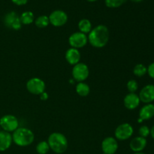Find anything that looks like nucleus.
Segmentation results:
<instances>
[{
  "label": "nucleus",
  "instance_id": "16",
  "mask_svg": "<svg viewBox=\"0 0 154 154\" xmlns=\"http://www.w3.org/2000/svg\"><path fill=\"white\" fill-rule=\"evenodd\" d=\"M66 60L68 63L72 66H75V65L79 63L80 60H81V54L78 49L76 48H71L67 50L66 52Z\"/></svg>",
  "mask_w": 154,
  "mask_h": 154
},
{
  "label": "nucleus",
  "instance_id": "1",
  "mask_svg": "<svg viewBox=\"0 0 154 154\" xmlns=\"http://www.w3.org/2000/svg\"><path fill=\"white\" fill-rule=\"evenodd\" d=\"M110 32L108 27L105 25H98L92 29L89 33L88 42L96 48H104L109 40Z\"/></svg>",
  "mask_w": 154,
  "mask_h": 154
},
{
  "label": "nucleus",
  "instance_id": "28",
  "mask_svg": "<svg viewBox=\"0 0 154 154\" xmlns=\"http://www.w3.org/2000/svg\"><path fill=\"white\" fill-rule=\"evenodd\" d=\"M11 1L17 5H24L28 2V0H11Z\"/></svg>",
  "mask_w": 154,
  "mask_h": 154
},
{
  "label": "nucleus",
  "instance_id": "22",
  "mask_svg": "<svg viewBox=\"0 0 154 154\" xmlns=\"http://www.w3.org/2000/svg\"><path fill=\"white\" fill-rule=\"evenodd\" d=\"M51 150L48 141H40L36 146V151L38 154H47Z\"/></svg>",
  "mask_w": 154,
  "mask_h": 154
},
{
  "label": "nucleus",
  "instance_id": "24",
  "mask_svg": "<svg viewBox=\"0 0 154 154\" xmlns=\"http://www.w3.org/2000/svg\"><path fill=\"white\" fill-rule=\"evenodd\" d=\"M126 2V0H105V5L107 7L111 8H119Z\"/></svg>",
  "mask_w": 154,
  "mask_h": 154
},
{
  "label": "nucleus",
  "instance_id": "32",
  "mask_svg": "<svg viewBox=\"0 0 154 154\" xmlns=\"http://www.w3.org/2000/svg\"><path fill=\"white\" fill-rule=\"evenodd\" d=\"M134 154H145V153H142V152H139V153H135Z\"/></svg>",
  "mask_w": 154,
  "mask_h": 154
},
{
  "label": "nucleus",
  "instance_id": "7",
  "mask_svg": "<svg viewBox=\"0 0 154 154\" xmlns=\"http://www.w3.org/2000/svg\"><path fill=\"white\" fill-rule=\"evenodd\" d=\"M134 129L132 125L129 123H125L119 125L115 129L114 135L117 140L120 141H125L129 139L133 135Z\"/></svg>",
  "mask_w": 154,
  "mask_h": 154
},
{
  "label": "nucleus",
  "instance_id": "17",
  "mask_svg": "<svg viewBox=\"0 0 154 154\" xmlns=\"http://www.w3.org/2000/svg\"><path fill=\"white\" fill-rule=\"evenodd\" d=\"M154 116V105L149 103L143 106L139 111V118L144 121L151 119Z\"/></svg>",
  "mask_w": 154,
  "mask_h": 154
},
{
  "label": "nucleus",
  "instance_id": "27",
  "mask_svg": "<svg viewBox=\"0 0 154 154\" xmlns=\"http://www.w3.org/2000/svg\"><path fill=\"white\" fill-rule=\"evenodd\" d=\"M147 73H148L149 76L151 78L154 79V62L153 63L150 65L147 68Z\"/></svg>",
  "mask_w": 154,
  "mask_h": 154
},
{
  "label": "nucleus",
  "instance_id": "4",
  "mask_svg": "<svg viewBox=\"0 0 154 154\" xmlns=\"http://www.w3.org/2000/svg\"><path fill=\"white\" fill-rule=\"evenodd\" d=\"M0 126L3 131L11 133L19 127V121L15 116L6 114L0 119Z\"/></svg>",
  "mask_w": 154,
  "mask_h": 154
},
{
  "label": "nucleus",
  "instance_id": "19",
  "mask_svg": "<svg viewBox=\"0 0 154 154\" xmlns=\"http://www.w3.org/2000/svg\"><path fill=\"white\" fill-rule=\"evenodd\" d=\"M78 29L80 32L87 35L92 30V23L88 19H82L78 23Z\"/></svg>",
  "mask_w": 154,
  "mask_h": 154
},
{
  "label": "nucleus",
  "instance_id": "5",
  "mask_svg": "<svg viewBox=\"0 0 154 154\" xmlns=\"http://www.w3.org/2000/svg\"><path fill=\"white\" fill-rule=\"evenodd\" d=\"M72 74L75 81H77L78 83L84 82L89 77L90 71L88 66L85 63H79L74 66Z\"/></svg>",
  "mask_w": 154,
  "mask_h": 154
},
{
  "label": "nucleus",
  "instance_id": "26",
  "mask_svg": "<svg viewBox=\"0 0 154 154\" xmlns=\"http://www.w3.org/2000/svg\"><path fill=\"white\" fill-rule=\"evenodd\" d=\"M138 133H139L140 136L146 138L150 134V129L147 126H142L140 127Z\"/></svg>",
  "mask_w": 154,
  "mask_h": 154
},
{
  "label": "nucleus",
  "instance_id": "18",
  "mask_svg": "<svg viewBox=\"0 0 154 154\" xmlns=\"http://www.w3.org/2000/svg\"><path fill=\"white\" fill-rule=\"evenodd\" d=\"M76 92L80 96L82 97H86L89 95L90 92V88L87 84L84 82H79L76 85Z\"/></svg>",
  "mask_w": 154,
  "mask_h": 154
},
{
  "label": "nucleus",
  "instance_id": "23",
  "mask_svg": "<svg viewBox=\"0 0 154 154\" xmlns=\"http://www.w3.org/2000/svg\"><path fill=\"white\" fill-rule=\"evenodd\" d=\"M133 73L137 77H142L147 73V69L143 64H137L133 69Z\"/></svg>",
  "mask_w": 154,
  "mask_h": 154
},
{
  "label": "nucleus",
  "instance_id": "20",
  "mask_svg": "<svg viewBox=\"0 0 154 154\" xmlns=\"http://www.w3.org/2000/svg\"><path fill=\"white\" fill-rule=\"evenodd\" d=\"M20 19L22 24L29 25V24L32 23L33 21L35 20V17L32 12L27 11L22 13V14L20 16Z\"/></svg>",
  "mask_w": 154,
  "mask_h": 154
},
{
  "label": "nucleus",
  "instance_id": "12",
  "mask_svg": "<svg viewBox=\"0 0 154 154\" xmlns=\"http://www.w3.org/2000/svg\"><path fill=\"white\" fill-rule=\"evenodd\" d=\"M138 96L141 102L146 104L151 103L154 101V85L148 84L143 87Z\"/></svg>",
  "mask_w": 154,
  "mask_h": 154
},
{
  "label": "nucleus",
  "instance_id": "6",
  "mask_svg": "<svg viewBox=\"0 0 154 154\" xmlns=\"http://www.w3.org/2000/svg\"><path fill=\"white\" fill-rule=\"evenodd\" d=\"M45 83L38 78H32L26 83V89L33 95H41L45 91Z\"/></svg>",
  "mask_w": 154,
  "mask_h": 154
},
{
  "label": "nucleus",
  "instance_id": "15",
  "mask_svg": "<svg viewBox=\"0 0 154 154\" xmlns=\"http://www.w3.org/2000/svg\"><path fill=\"white\" fill-rule=\"evenodd\" d=\"M13 142L12 135L10 132L2 130L0 132V152L7 150Z\"/></svg>",
  "mask_w": 154,
  "mask_h": 154
},
{
  "label": "nucleus",
  "instance_id": "31",
  "mask_svg": "<svg viewBox=\"0 0 154 154\" xmlns=\"http://www.w3.org/2000/svg\"><path fill=\"white\" fill-rule=\"evenodd\" d=\"M132 2H142L143 0H131Z\"/></svg>",
  "mask_w": 154,
  "mask_h": 154
},
{
  "label": "nucleus",
  "instance_id": "30",
  "mask_svg": "<svg viewBox=\"0 0 154 154\" xmlns=\"http://www.w3.org/2000/svg\"><path fill=\"white\" fill-rule=\"evenodd\" d=\"M150 135H151L152 138L154 139V126L152 127V129H150Z\"/></svg>",
  "mask_w": 154,
  "mask_h": 154
},
{
  "label": "nucleus",
  "instance_id": "33",
  "mask_svg": "<svg viewBox=\"0 0 154 154\" xmlns=\"http://www.w3.org/2000/svg\"><path fill=\"white\" fill-rule=\"evenodd\" d=\"M87 1L91 2H96V1H97V0H87Z\"/></svg>",
  "mask_w": 154,
  "mask_h": 154
},
{
  "label": "nucleus",
  "instance_id": "8",
  "mask_svg": "<svg viewBox=\"0 0 154 154\" xmlns=\"http://www.w3.org/2000/svg\"><path fill=\"white\" fill-rule=\"evenodd\" d=\"M88 42L87 35L81 32H77L70 35L69 38V43L73 48L80 49L85 46Z\"/></svg>",
  "mask_w": 154,
  "mask_h": 154
},
{
  "label": "nucleus",
  "instance_id": "11",
  "mask_svg": "<svg viewBox=\"0 0 154 154\" xmlns=\"http://www.w3.org/2000/svg\"><path fill=\"white\" fill-rule=\"evenodd\" d=\"M102 150L104 154H114L118 150V143L116 138L107 137L102 142Z\"/></svg>",
  "mask_w": 154,
  "mask_h": 154
},
{
  "label": "nucleus",
  "instance_id": "10",
  "mask_svg": "<svg viewBox=\"0 0 154 154\" xmlns=\"http://www.w3.org/2000/svg\"><path fill=\"white\" fill-rule=\"evenodd\" d=\"M4 23L6 26L14 30L20 29L22 26L20 17L14 11H11L6 14L4 17Z\"/></svg>",
  "mask_w": 154,
  "mask_h": 154
},
{
  "label": "nucleus",
  "instance_id": "2",
  "mask_svg": "<svg viewBox=\"0 0 154 154\" xmlns=\"http://www.w3.org/2000/svg\"><path fill=\"white\" fill-rule=\"evenodd\" d=\"M13 142L19 147H27L33 143L35 135L28 128L18 127L12 134Z\"/></svg>",
  "mask_w": 154,
  "mask_h": 154
},
{
  "label": "nucleus",
  "instance_id": "21",
  "mask_svg": "<svg viewBox=\"0 0 154 154\" xmlns=\"http://www.w3.org/2000/svg\"><path fill=\"white\" fill-rule=\"evenodd\" d=\"M35 23L36 26L38 27V28H45V27H47L50 24L49 17L46 16V15L39 16L35 20Z\"/></svg>",
  "mask_w": 154,
  "mask_h": 154
},
{
  "label": "nucleus",
  "instance_id": "34",
  "mask_svg": "<svg viewBox=\"0 0 154 154\" xmlns=\"http://www.w3.org/2000/svg\"><path fill=\"white\" fill-rule=\"evenodd\" d=\"M1 129H1V126H0V132H1V131H2Z\"/></svg>",
  "mask_w": 154,
  "mask_h": 154
},
{
  "label": "nucleus",
  "instance_id": "25",
  "mask_svg": "<svg viewBox=\"0 0 154 154\" xmlns=\"http://www.w3.org/2000/svg\"><path fill=\"white\" fill-rule=\"evenodd\" d=\"M138 88V82L135 80H129L127 83V89L129 93H135Z\"/></svg>",
  "mask_w": 154,
  "mask_h": 154
},
{
  "label": "nucleus",
  "instance_id": "14",
  "mask_svg": "<svg viewBox=\"0 0 154 154\" xmlns=\"http://www.w3.org/2000/svg\"><path fill=\"white\" fill-rule=\"evenodd\" d=\"M146 146H147V140H146V138H142L141 136L134 138L129 144L131 150L135 153L141 152L143 150H144Z\"/></svg>",
  "mask_w": 154,
  "mask_h": 154
},
{
  "label": "nucleus",
  "instance_id": "13",
  "mask_svg": "<svg viewBox=\"0 0 154 154\" xmlns=\"http://www.w3.org/2000/svg\"><path fill=\"white\" fill-rule=\"evenodd\" d=\"M139 96L136 93H129V94L126 95L123 100L125 107L129 110H134L138 108L140 104Z\"/></svg>",
  "mask_w": 154,
  "mask_h": 154
},
{
  "label": "nucleus",
  "instance_id": "3",
  "mask_svg": "<svg viewBox=\"0 0 154 154\" xmlns=\"http://www.w3.org/2000/svg\"><path fill=\"white\" fill-rule=\"evenodd\" d=\"M48 143L51 150L54 153L61 154L66 151L68 148V140L63 134L53 132L48 137Z\"/></svg>",
  "mask_w": 154,
  "mask_h": 154
},
{
  "label": "nucleus",
  "instance_id": "29",
  "mask_svg": "<svg viewBox=\"0 0 154 154\" xmlns=\"http://www.w3.org/2000/svg\"><path fill=\"white\" fill-rule=\"evenodd\" d=\"M39 96H40L41 100L42 101H46L48 99V94L45 91L44 93H42L41 95H39Z\"/></svg>",
  "mask_w": 154,
  "mask_h": 154
},
{
  "label": "nucleus",
  "instance_id": "9",
  "mask_svg": "<svg viewBox=\"0 0 154 154\" xmlns=\"http://www.w3.org/2000/svg\"><path fill=\"white\" fill-rule=\"evenodd\" d=\"M48 17L50 23L56 27L63 26L68 21L67 14L62 10L54 11Z\"/></svg>",
  "mask_w": 154,
  "mask_h": 154
}]
</instances>
